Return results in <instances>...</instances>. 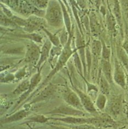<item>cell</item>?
Here are the masks:
<instances>
[{
	"instance_id": "obj_1",
	"label": "cell",
	"mask_w": 128,
	"mask_h": 129,
	"mask_svg": "<svg viewBox=\"0 0 128 129\" xmlns=\"http://www.w3.org/2000/svg\"><path fill=\"white\" fill-rule=\"evenodd\" d=\"M77 50V49L74 50H72L71 47V39H70V40H68V42H67V43L64 46V48L62 50V53L59 55V57L58 58V59L57 62L53 69L52 70L51 72L49 73L48 75L46 77V78L43 80L42 82L39 84V86L37 87V88L35 90V91L29 96V98L24 102V104L25 103V102L29 101L30 99H31V98H33L34 95H35L37 93L40 92L43 88H44L46 85L49 83V82L51 80V79L53 77V76L56 74L57 72H58L61 69L63 68V67L65 65L67 62L68 60L69 59V58L71 57L72 55H73L74 52Z\"/></svg>"
},
{
	"instance_id": "obj_2",
	"label": "cell",
	"mask_w": 128,
	"mask_h": 129,
	"mask_svg": "<svg viewBox=\"0 0 128 129\" xmlns=\"http://www.w3.org/2000/svg\"><path fill=\"white\" fill-rule=\"evenodd\" d=\"M46 114L53 115H59L61 117L66 116H85V113L83 110L77 109L67 104H63L58 107L49 110Z\"/></svg>"
},
{
	"instance_id": "obj_3",
	"label": "cell",
	"mask_w": 128,
	"mask_h": 129,
	"mask_svg": "<svg viewBox=\"0 0 128 129\" xmlns=\"http://www.w3.org/2000/svg\"><path fill=\"white\" fill-rule=\"evenodd\" d=\"M57 89V86L56 84L52 83H48L35 95L31 98L29 105L35 104L49 100L54 95Z\"/></svg>"
},
{
	"instance_id": "obj_4",
	"label": "cell",
	"mask_w": 128,
	"mask_h": 129,
	"mask_svg": "<svg viewBox=\"0 0 128 129\" xmlns=\"http://www.w3.org/2000/svg\"><path fill=\"white\" fill-rule=\"evenodd\" d=\"M41 70H40V71H37L36 74H34L31 77V78L30 79V85L29 89V90L27 92L20 96L18 101H17V103L15 105V106H14L13 110H16V109H18L21 105H22L23 104H24L23 102H25L27 101V99L29 98V96L35 91L34 90L37 88V86H38V85H39V83L42 79L41 75Z\"/></svg>"
},
{
	"instance_id": "obj_5",
	"label": "cell",
	"mask_w": 128,
	"mask_h": 129,
	"mask_svg": "<svg viewBox=\"0 0 128 129\" xmlns=\"http://www.w3.org/2000/svg\"><path fill=\"white\" fill-rule=\"evenodd\" d=\"M62 96L66 104L77 109L84 111L79 96L74 90L68 87H65L62 90Z\"/></svg>"
},
{
	"instance_id": "obj_6",
	"label": "cell",
	"mask_w": 128,
	"mask_h": 129,
	"mask_svg": "<svg viewBox=\"0 0 128 129\" xmlns=\"http://www.w3.org/2000/svg\"><path fill=\"white\" fill-rule=\"evenodd\" d=\"M41 54L39 46L34 43L28 44L26 48L25 62L33 66L37 65Z\"/></svg>"
},
{
	"instance_id": "obj_7",
	"label": "cell",
	"mask_w": 128,
	"mask_h": 129,
	"mask_svg": "<svg viewBox=\"0 0 128 129\" xmlns=\"http://www.w3.org/2000/svg\"><path fill=\"white\" fill-rule=\"evenodd\" d=\"M123 108V98L121 95L113 96L108 102L105 110L112 118H117L120 114Z\"/></svg>"
},
{
	"instance_id": "obj_8",
	"label": "cell",
	"mask_w": 128,
	"mask_h": 129,
	"mask_svg": "<svg viewBox=\"0 0 128 129\" xmlns=\"http://www.w3.org/2000/svg\"><path fill=\"white\" fill-rule=\"evenodd\" d=\"M79 95L81 104L84 109V110L90 114H97V109L95 106V104L93 102L91 98L88 93L84 92L80 89L73 86V88Z\"/></svg>"
},
{
	"instance_id": "obj_9",
	"label": "cell",
	"mask_w": 128,
	"mask_h": 129,
	"mask_svg": "<svg viewBox=\"0 0 128 129\" xmlns=\"http://www.w3.org/2000/svg\"><path fill=\"white\" fill-rule=\"evenodd\" d=\"M113 81L121 88L125 89L126 80L125 75L120 62L115 58L113 71Z\"/></svg>"
},
{
	"instance_id": "obj_10",
	"label": "cell",
	"mask_w": 128,
	"mask_h": 129,
	"mask_svg": "<svg viewBox=\"0 0 128 129\" xmlns=\"http://www.w3.org/2000/svg\"><path fill=\"white\" fill-rule=\"evenodd\" d=\"M46 16V18L49 24L53 27H59V25L61 24L62 22L60 7H58L55 5L48 7Z\"/></svg>"
},
{
	"instance_id": "obj_11",
	"label": "cell",
	"mask_w": 128,
	"mask_h": 129,
	"mask_svg": "<svg viewBox=\"0 0 128 129\" xmlns=\"http://www.w3.org/2000/svg\"><path fill=\"white\" fill-rule=\"evenodd\" d=\"M52 49V43L49 40H46L43 44L41 49L40 57L38 63L36 65L37 71H40L42 69V64L46 62L49 57L50 52Z\"/></svg>"
},
{
	"instance_id": "obj_12",
	"label": "cell",
	"mask_w": 128,
	"mask_h": 129,
	"mask_svg": "<svg viewBox=\"0 0 128 129\" xmlns=\"http://www.w3.org/2000/svg\"><path fill=\"white\" fill-rule=\"evenodd\" d=\"M28 114V111L25 109H21L16 112H14L11 115L1 120V124L2 125H5L7 124H10L17 121H19L20 120L25 119Z\"/></svg>"
},
{
	"instance_id": "obj_13",
	"label": "cell",
	"mask_w": 128,
	"mask_h": 129,
	"mask_svg": "<svg viewBox=\"0 0 128 129\" xmlns=\"http://www.w3.org/2000/svg\"><path fill=\"white\" fill-rule=\"evenodd\" d=\"M101 70L102 74L110 84H112L113 81V73L112 71V67L109 61H107L103 59L101 60Z\"/></svg>"
},
{
	"instance_id": "obj_14",
	"label": "cell",
	"mask_w": 128,
	"mask_h": 129,
	"mask_svg": "<svg viewBox=\"0 0 128 129\" xmlns=\"http://www.w3.org/2000/svg\"><path fill=\"white\" fill-rule=\"evenodd\" d=\"M42 22L40 18L35 17H30L28 19L26 20V24L24 28L27 31L31 32L42 27Z\"/></svg>"
},
{
	"instance_id": "obj_15",
	"label": "cell",
	"mask_w": 128,
	"mask_h": 129,
	"mask_svg": "<svg viewBox=\"0 0 128 129\" xmlns=\"http://www.w3.org/2000/svg\"><path fill=\"white\" fill-rule=\"evenodd\" d=\"M30 85V79H26L18 84V86L14 89L12 94L15 95H22L29 90Z\"/></svg>"
},
{
	"instance_id": "obj_16",
	"label": "cell",
	"mask_w": 128,
	"mask_h": 129,
	"mask_svg": "<svg viewBox=\"0 0 128 129\" xmlns=\"http://www.w3.org/2000/svg\"><path fill=\"white\" fill-rule=\"evenodd\" d=\"M102 45L100 41L95 40L93 41L91 45V52L93 59L98 60L101 56Z\"/></svg>"
},
{
	"instance_id": "obj_17",
	"label": "cell",
	"mask_w": 128,
	"mask_h": 129,
	"mask_svg": "<svg viewBox=\"0 0 128 129\" xmlns=\"http://www.w3.org/2000/svg\"><path fill=\"white\" fill-rule=\"evenodd\" d=\"M99 90L100 93L108 96L110 93V83L102 74L99 80Z\"/></svg>"
},
{
	"instance_id": "obj_18",
	"label": "cell",
	"mask_w": 128,
	"mask_h": 129,
	"mask_svg": "<svg viewBox=\"0 0 128 129\" xmlns=\"http://www.w3.org/2000/svg\"><path fill=\"white\" fill-rule=\"evenodd\" d=\"M107 96V95L101 93L98 94L95 103V106L96 107L97 109H98L100 111L105 110L107 103H108Z\"/></svg>"
},
{
	"instance_id": "obj_19",
	"label": "cell",
	"mask_w": 128,
	"mask_h": 129,
	"mask_svg": "<svg viewBox=\"0 0 128 129\" xmlns=\"http://www.w3.org/2000/svg\"><path fill=\"white\" fill-rule=\"evenodd\" d=\"M50 120L49 117L46 116L43 114H38L31 116L26 119V121L23 123H40V124H44Z\"/></svg>"
},
{
	"instance_id": "obj_20",
	"label": "cell",
	"mask_w": 128,
	"mask_h": 129,
	"mask_svg": "<svg viewBox=\"0 0 128 129\" xmlns=\"http://www.w3.org/2000/svg\"><path fill=\"white\" fill-rule=\"evenodd\" d=\"M43 30L45 31V33L47 34V36L48 37L49 40L50 41L51 43L53 44L54 46H60V45L61 44L60 40L58 38V37L55 36V35L52 34L51 32H49L47 30H46V29L42 28Z\"/></svg>"
},
{
	"instance_id": "obj_21",
	"label": "cell",
	"mask_w": 128,
	"mask_h": 129,
	"mask_svg": "<svg viewBox=\"0 0 128 129\" xmlns=\"http://www.w3.org/2000/svg\"><path fill=\"white\" fill-rule=\"evenodd\" d=\"M102 49L101 54L102 59L110 61V55H111L110 49L106 46L103 40L102 41Z\"/></svg>"
},
{
	"instance_id": "obj_22",
	"label": "cell",
	"mask_w": 128,
	"mask_h": 129,
	"mask_svg": "<svg viewBox=\"0 0 128 129\" xmlns=\"http://www.w3.org/2000/svg\"><path fill=\"white\" fill-rule=\"evenodd\" d=\"M82 77L83 78L84 80L86 83V87H87V93H88V94L90 93H91L92 92H95L96 93L98 92L99 88L96 86L95 84L89 82H88L86 80V78L84 77V76H82Z\"/></svg>"
},
{
	"instance_id": "obj_23",
	"label": "cell",
	"mask_w": 128,
	"mask_h": 129,
	"mask_svg": "<svg viewBox=\"0 0 128 129\" xmlns=\"http://www.w3.org/2000/svg\"><path fill=\"white\" fill-rule=\"evenodd\" d=\"M67 126L71 127L74 129H103L97 127L91 124H81L78 125H67Z\"/></svg>"
},
{
	"instance_id": "obj_24",
	"label": "cell",
	"mask_w": 128,
	"mask_h": 129,
	"mask_svg": "<svg viewBox=\"0 0 128 129\" xmlns=\"http://www.w3.org/2000/svg\"><path fill=\"white\" fill-rule=\"evenodd\" d=\"M119 4L117 1H115V5L114 7V12L115 16V18H117V21L119 24H121V14L120 11V8L119 7Z\"/></svg>"
},
{
	"instance_id": "obj_25",
	"label": "cell",
	"mask_w": 128,
	"mask_h": 129,
	"mask_svg": "<svg viewBox=\"0 0 128 129\" xmlns=\"http://www.w3.org/2000/svg\"><path fill=\"white\" fill-rule=\"evenodd\" d=\"M22 38H28V39H31V40L34 41L37 43H41L42 40V37L38 36L37 34H29V35H25V36H20Z\"/></svg>"
},
{
	"instance_id": "obj_26",
	"label": "cell",
	"mask_w": 128,
	"mask_h": 129,
	"mask_svg": "<svg viewBox=\"0 0 128 129\" xmlns=\"http://www.w3.org/2000/svg\"><path fill=\"white\" fill-rule=\"evenodd\" d=\"M107 23H108V28L111 31L114 30V25H115V19L114 17L112 16H109L107 20Z\"/></svg>"
},
{
	"instance_id": "obj_27",
	"label": "cell",
	"mask_w": 128,
	"mask_h": 129,
	"mask_svg": "<svg viewBox=\"0 0 128 129\" xmlns=\"http://www.w3.org/2000/svg\"><path fill=\"white\" fill-rule=\"evenodd\" d=\"M25 67H23L22 69L19 70V71L16 73L15 75V77L17 80H20L24 77L26 75V71H25Z\"/></svg>"
},
{
	"instance_id": "obj_28",
	"label": "cell",
	"mask_w": 128,
	"mask_h": 129,
	"mask_svg": "<svg viewBox=\"0 0 128 129\" xmlns=\"http://www.w3.org/2000/svg\"><path fill=\"white\" fill-rule=\"evenodd\" d=\"M49 126L52 129H74L68 126H65L59 124H54V123H52V124L49 125Z\"/></svg>"
},
{
	"instance_id": "obj_29",
	"label": "cell",
	"mask_w": 128,
	"mask_h": 129,
	"mask_svg": "<svg viewBox=\"0 0 128 129\" xmlns=\"http://www.w3.org/2000/svg\"><path fill=\"white\" fill-rule=\"evenodd\" d=\"M122 48L123 49L124 51L125 52L126 54L128 56V35H126V37L123 43V44L122 45Z\"/></svg>"
},
{
	"instance_id": "obj_30",
	"label": "cell",
	"mask_w": 128,
	"mask_h": 129,
	"mask_svg": "<svg viewBox=\"0 0 128 129\" xmlns=\"http://www.w3.org/2000/svg\"><path fill=\"white\" fill-rule=\"evenodd\" d=\"M7 129H28V128L23 126H16V127H12L7 128Z\"/></svg>"
}]
</instances>
